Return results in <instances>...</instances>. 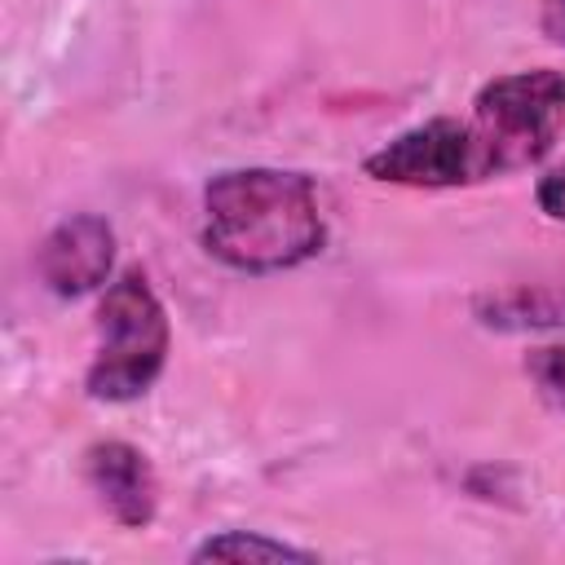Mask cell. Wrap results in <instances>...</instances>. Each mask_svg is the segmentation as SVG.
I'll list each match as a JSON object with an SVG mask.
<instances>
[{
    "label": "cell",
    "mask_w": 565,
    "mask_h": 565,
    "mask_svg": "<svg viewBox=\"0 0 565 565\" xmlns=\"http://www.w3.org/2000/svg\"><path fill=\"white\" fill-rule=\"evenodd\" d=\"M327 243L318 185L291 168H225L203 185V247L243 274H282Z\"/></svg>",
    "instance_id": "cell-1"
},
{
    "label": "cell",
    "mask_w": 565,
    "mask_h": 565,
    "mask_svg": "<svg viewBox=\"0 0 565 565\" xmlns=\"http://www.w3.org/2000/svg\"><path fill=\"white\" fill-rule=\"evenodd\" d=\"M468 132L481 181L534 168L565 132V75L552 66L494 75L477 88Z\"/></svg>",
    "instance_id": "cell-2"
},
{
    "label": "cell",
    "mask_w": 565,
    "mask_h": 565,
    "mask_svg": "<svg viewBox=\"0 0 565 565\" xmlns=\"http://www.w3.org/2000/svg\"><path fill=\"white\" fill-rule=\"evenodd\" d=\"M168 313L141 269H124L106 282L97 305V353L84 375V393L97 402H137L150 393L168 362Z\"/></svg>",
    "instance_id": "cell-3"
},
{
    "label": "cell",
    "mask_w": 565,
    "mask_h": 565,
    "mask_svg": "<svg viewBox=\"0 0 565 565\" xmlns=\"http://www.w3.org/2000/svg\"><path fill=\"white\" fill-rule=\"evenodd\" d=\"M362 172L384 185H411V190H450V185H477V146L468 132V119H424L393 141H384L375 154L362 159Z\"/></svg>",
    "instance_id": "cell-4"
},
{
    "label": "cell",
    "mask_w": 565,
    "mask_h": 565,
    "mask_svg": "<svg viewBox=\"0 0 565 565\" xmlns=\"http://www.w3.org/2000/svg\"><path fill=\"white\" fill-rule=\"evenodd\" d=\"M110 265H115V230L97 212H75L57 221L35 247V274L62 300H79L106 287Z\"/></svg>",
    "instance_id": "cell-5"
},
{
    "label": "cell",
    "mask_w": 565,
    "mask_h": 565,
    "mask_svg": "<svg viewBox=\"0 0 565 565\" xmlns=\"http://www.w3.org/2000/svg\"><path fill=\"white\" fill-rule=\"evenodd\" d=\"M84 481L102 512L124 530H146L159 512V477L132 441H93L84 450Z\"/></svg>",
    "instance_id": "cell-6"
},
{
    "label": "cell",
    "mask_w": 565,
    "mask_h": 565,
    "mask_svg": "<svg viewBox=\"0 0 565 565\" xmlns=\"http://www.w3.org/2000/svg\"><path fill=\"white\" fill-rule=\"evenodd\" d=\"M472 318L486 331H565V278L516 282L472 296Z\"/></svg>",
    "instance_id": "cell-7"
},
{
    "label": "cell",
    "mask_w": 565,
    "mask_h": 565,
    "mask_svg": "<svg viewBox=\"0 0 565 565\" xmlns=\"http://www.w3.org/2000/svg\"><path fill=\"white\" fill-rule=\"evenodd\" d=\"M190 561H318V552L256 534V530H225V534L203 539L190 552Z\"/></svg>",
    "instance_id": "cell-8"
},
{
    "label": "cell",
    "mask_w": 565,
    "mask_h": 565,
    "mask_svg": "<svg viewBox=\"0 0 565 565\" xmlns=\"http://www.w3.org/2000/svg\"><path fill=\"white\" fill-rule=\"evenodd\" d=\"M525 375L534 384V393L552 406L565 411V340L561 344H539L525 353Z\"/></svg>",
    "instance_id": "cell-9"
},
{
    "label": "cell",
    "mask_w": 565,
    "mask_h": 565,
    "mask_svg": "<svg viewBox=\"0 0 565 565\" xmlns=\"http://www.w3.org/2000/svg\"><path fill=\"white\" fill-rule=\"evenodd\" d=\"M534 203H539V212H543L547 221H561V225H565V159L539 177Z\"/></svg>",
    "instance_id": "cell-10"
},
{
    "label": "cell",
    "mask_w": 565,
    "mask_h": 565,
    "mask_svg": "<svg viewBox=\"0 0 565 565\" xmlns=\"http://www.w3.org/2000/svg\"><path fill=\"white\" fill-rule=\"evenodd\" d=\"M539 31H543L552 44H565V0H543Z\"/></svg>",
    "instance_id": "cell-11"
}]
</instances>
